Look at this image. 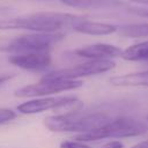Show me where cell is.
<instances>
[{"label":"cell","instance_id":"8","mask_svg":"<svg viewBox=\"0 0 148 148\" xmlns=\"http://www.w3.org/2000/svg\"><path fill=\"white\" fill-rule=\"evenodd\" d=\"M8 61L24 71H43L51 65V56L49 52H29L13 54L8 57Z\"/></svg>","mask_w":148,"mask_h":148},{"label":"cell","instance_id":"12","mask_svg":"<svg viewBox=\"0 0 148 148\" xmlns=\"http://www.w3.org/2000/svg\"><path fill=\"white\" fill-rule=\"evenodd\" d=\"M64 5L76 9H110L124 6L120 0H60Z\"/></svg>","mask_w":148,"mask_h":148},{"label":"cell","instance_id":"22","mask_svg":"<svg viewBox=\"0 0 148 148\" xmlns=\"http://www.w3.org/2000/svg\"><path fill=\"white\" fill-rule=\"evenodd\" d=\"M132 2H135V3H141V5H147L148 6V0H131Z\"/></svg>","mask_w":148,"mask_h":148},{"label":"cell","instance_id":"10","mask_svg":"<svg viewBox=\"0 0 148 148\" xmlns=\"http://www.w3.org/2000/svg\"><path fill=\"white\" fill-rule=\"evenodd\" d=\"M75 31L84 35H91V36H106L116 32L118 30V27L111 23L105 22H95V21H88L82 20L73 28Z\"/></svg>","mask_w":148,"mask_h":148},{"label":"cell","instance_id":"5","mask_svg":"<svg viewBox=\"0 0 148 148\" xmlns=\"http://www.w3.org/2000/svg\"><path fill=\"white\" fill-rule=\"evenodd\" d=\"M116 67V62L112 59H95L87 60L79 65L60 68L52 71L44 75L43 80H80L82 77L98 75L106 72H110Z\"/></svg>","mask_w":148,"mask_h":148},{"label":"cell","instance_id":"19","mask_svg":"<svg viewBox=\"0 0 148 148\" xmlns=\"http://www.w3.org/2000/svg\"><path fill=\"white\" fill-rule=\"evenodd\" d=\"M13 76H14L13 74H0V86H1L2 83H5L6 81L10 80Z\"/></svg>","mask_w":148,"mask_h":148},{"label":"cell","instance_id":"14","mask_svg":"<svg viewBox=\"0 0 148 148\" xmlns=\"http://www.w3.org/2000/svg\"><path fill=\"white\" fill-rule=\"evenodd\" d=\"M118 34L127 38L148 37V23H131L118 27Z\"/></svg>","mask_w":148,"mask_h":148},{"label":"cell","instance_id":"17","mask_svg":"<svg viewBox=\"0 0 148 148\" xmlns=\"http://www.w3.org/2000/svg\"><path fill=\"white\" fill-rule=\"evenodd\" d=\"M101 148H124V143L119 140H111V141L104 143Z\"/></svg>","mask_w":148,"mask_h":148},{"label":"cell","instance_id":"4","mask_svg":"<svg viewBox=\"0 0 148 148\" xmlns=\"http://www.w3.org/2000/svg\"><path fill=\"white\" fill-rule=\"evenodd\" d=\"M65 35L62 32H34L16 36L0 46L1 51L14 54L29 52H49Z\"/></svg>","mask_w":148,"mask_h":148},{"label":"cell","instance_id":"2","mask_svg":"<svg viewBox=\"0 0 148 148\" xmlns=\"http://www.w3.org/2000/svg\"><path fill=\"white\" fill-rule=\"evenodd\" d=\"M112 117L105 112H94L84 116H79L73 111L47 116L44 118V125L51 132H76L77 134H80L103 126Z\"/></svg>","mask_w":148,"mask_h":148},{"label":"cell","instance_id":"11","mask_svg":"<svg viewBox=\"0 0 148 148\" xmlns=\"http://www.w3.org/2000/svg\"><path fill=\"white\" fill-rule=\"evenodd\" d=\"M109 83L114 87H148V71L114 75L109 79Z\"/></svg>","mask_w":148,"mask_h":148},{"label":"cell","instance_id":"9","mask_svg":"<svg viewBox=\"0 0 148 148\" xmlns=\"http://www.w3.org/2000/svg\"><path fill=\"white\" fill-rule=\"evenodd\" d=\"M123 50L116 45L106 43H96L87 46L79 47L74 51L77 57L86 58L88 60L95 59H113L121 56Z\"/></svg>","mask_w":148,"mask_h":148},{"label":"cell","instance_id":"18","mask_svg":"<svg viewBox=\"0 0 148 148\" xmlns=\"http://www.w3.org/2000/svg\"><path fill=\"white\" fill-rule=\"evenodd\" d=\"M14 9L10 7H6V6H0V17H5L8 16L10 13H13Z\"/></svg>","mask_w":148,"mask_h":148},{"label":"cell","instance_id":"13","mask_svg":"<svg viewBox=\"0 0 148 148\" xmlns=\"http://www.w3.org/2000/svg\"><path fill=\"white\" fill-rule=\"evenodd\" d=\"M120 57L127 61H148V40L128 46Z\"/></svg>","mask_w":148,"mask_h":148},{"label":"cell","instance_id":"15","mask_svg":"<svg viewBox=\"0 0 148 148\" xmlns=\"http://www.w3.org/2000/svg\"><path fill=\"white\" fill-rule=\"evenodd\" d=\"M16 112L13 111L12 109L7 108H0V125L6 124L8 121H12L13 119L16 118Z\"/></svg>","mask_w":148,"mask_h":148},{"label":"cell","instance_id":"1","mask_svg":"<svg viewBox=\"0 0 148 148\" xmlns=\"http://www.w3.org/2000/svg\"><path fill=\"white\" fill-rule=\"evenodd\" d=\"M82 16L67 13H35L12 18L0 20V30H28L34 32H59L66 28H74Z\"/></svg>","mask_w":148,"mask_h":148},{"label":"cell","instance_id":"20","mask_svg":"<svg viewBox=\"0 0 148 148\" xmlns=\"http://www.w3.org/2000/svg\"><path fill=\"white\" fill-rule=\"evenodd\" d=\"M133 12L138 15H141V16H146L148 17V9H142V8H138V9H133Z\"/></svg>","mask_w":148,"mask_h":148},{"label":"cell","instance_id":"7","mask_svg":"<svg viewBox=\"0 0 148 148\" xmlns=\"http://www.w3.org/2000/svg\"><path fill=\"white\" fill-rule=\"evenodd\" d=\"M80 103L76 96H57V97H37L17 105L16 110L22 114H36L49 110H56L68 105Z\"/></svg>","mask_w":148,"mask_h":148},{"label":"cell","instance_id":"23","mask_svg":"<svg viewBox=\"0 0 148 148\" xmlns=\"http://www.w3.org/2000/svg\"><path fill=\"white\" fill-rule=\"evenodd\" d=\"M146 120H147V124H148V114H147V117H146Z\"/></svg>","mask_w":148,"mask_h":148},{"label":"cell","instance_id":"21","mask_svg":"<svg viewBox=\"0 0 148 148\" xmlns=\"http://www.w3.org/2000/svg\"><path fill=\"white\" fill-rule=\"evenodd\" d=\"M131 148H148V140H145V141H140V142H138L136 145L132 146Z\"/></svg>","mask_w":148,"mask_h":148},{"label":"cell","instance_id":"6","mask_svg":"<svg viewBox=\"0 0 148 148\" xmlns=\"http://www.w3.org/2000/svg\"><path fill=\"white\" fill-rule=\"evenodd\" d=\"M81 80H43L37 83L23 86L14 91V96L20 98L28 97H46L53 94L75 90L82 87Z\"/></svg>","mask_w":148,"mask_h":148},{"label":"cell","instance_id":"3","mask_svg":"<svg viewBox=\"0 0 148 148\" xmlns=\"http://www.w3.org/2000/svg\"><path fill=\"white\" fill-rule=\"evenodd\" d=\"M148 131V125L134 119L132 117H117L111 118L103 126L92 130L87 133H80L75 135L74 140L81 142L97 141L102 139H121L132 138L145 134Z\"/></svg>","mask_w":148,"mask_h":148},{"label":"cell","instance_id":"16","mask_svg":"<svg viewBox=\"0 0 148 148\" xmlns=\"http://www.w3.org/2000/svg\"><path fill=\"white\" fill-rule=\"evenodd\" d=\"M60 148H91L86 142L76 141V140H65L60 143Z\"/></svg>","mask_w":148,"mask_h":148}]
</instances>
